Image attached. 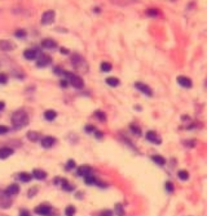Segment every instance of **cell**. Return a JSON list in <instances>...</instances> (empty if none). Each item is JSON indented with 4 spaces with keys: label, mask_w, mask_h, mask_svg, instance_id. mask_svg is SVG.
<instances>
[{
    "label": "cell",
    "mask_w": 207,
    "mask_h": 216,
    "mask_svg": "<svg viewBox=\"0 0 207 216\" xmlns=\"http://www.w3.org/2000/svg\"><path fill=\"white\" fill-rule=\"evenodd\" d=\"M165 188L166 190H167V192H169V193H172L173 192L174 190V186H173V184L171 182V181H167L166 184H165Z\"/></svg>",
    "instance_id": "obj_35"
},
{
    "label": "cell",
    "mask_w": 207,
    "mask_h": 216,
    "mask_svg": "<svg viewBox=\"0 0 207 216\" xmlns=\"http://www.w3.org/2000/svg\"><path fill=\"white\" fill-rule=\"evenodd\" d=\"M0 216H8V215H6L4 214H0Z\"/></svg>",
    "instance_id": "obj_46"
},
{
    "label": "cell",
    "mask_w": 207,
    "mask_h": 216,
    "mask_svg": "<svg viewBox=\"0 0 207 216\" xmlns=\"http://www.w3.org/2000/svg\"><path fill=\"white\" fill-rule=\"evenodd\" d=\"M57 116H58V114H57V112H56L54 110H47V111H45V113H44L45 119H46L47 121L54 120V119L57 118Z\"/></svg>",
    "instance_id": "obj_20"
},
{
    "label": "cell",
    "mask_w": 207,
    "mask_h": 216,
    "mask_svg": "<svg viewBox=\"0 0 207 216\" xmlns=\"http://www.w3.org/2000/svg\"><path fill=\"white\" fill-rule=\"evenodd\" d=\"M67 84H68V82H67V81L66 80H61L60 85H62V87H66V86H67Z\"/></svg>",
    "instance_id": "obj_44"
},
{
    "label": "cell",
    "mask_w": 207,
    "mask_h": 216,
    "mask_svg": "<svg viewBox=\"0 0 207 216\" xmlns=\"http://www.w3.org/2000/svg\"><path fill=\"white\" fill-rule=\"evenodd\" d=\"M178 177H180V179H181L183 181H185V180H187L189 178V173L186 170H180L178 173Z\"/></svg>",
    "instance_id": "obj_32"
},
{
    "label": "cell",
    "mask_w": 207,
    "mask_h": 216,
    "mask_svg": "<svg viewBox=\"0 0 207 216\" xmlns=\"http://www.w3.org/2000/svg\"><path fill=\"white\" fill-rule=\"evenodd\" d=\"M11 204H12V200L10 195L6 192V190H0V208H10Z\"/></svg>",
    "instance_id": "obj_3"
},
{
    "label": "cell",
    "mask_w": 207,
    "mask_h": 216,
    "mask_svg": "<svg viewBox=\"0 0 207 216\" xmlns=\"http://www.w3.org/2000/svg\"><path fill=\"white\" fill-rule=\"evenodd\" d=\"M146 137L150 142L154 143V144H159L161 143V139L159 138V136L156 134L155 131H149L147 132Z\"/></svg>",
    "instance_id": "obj_12"
},
{
    "label": "cell",
    "mask_w": 207,
    "mask_h": 216,
    "mask_svg": "<svg viewBox=\"0 0 207 216\" xmlns=\"http://www.w3.org/2000/svg\"><path fill=\"white\" fill-rule=\"evenodd\" d=\"M60 53H62V54H63V55H67V54H69V53H70V51H69V49H67V48L62 47V48H60Z\"/></svg>",
    "instance_id": "obj_40"
},
{
    "label": "cell",
    "mask_w": 207,
    "mask_h": 216,
    "mask_svg": "<svg viewBox=\"0 0 207 216\" xmlns=\"http://www.w3.org/2000/svg\"><path fill=\"white\" fill-rule=\"evenodd\" d=\"M16 45L10 40H0V49L5 52L15 50L16 48Z\"/></svg>",
    "instance_id": "obj_5"
},
{
    "label": "cell",
    "mask_w": 207,
    "mask_h": 216,
    "mask_svg": "<svg viewBox=\"0 0 207 216\" xmlns=\"http://www.w3.org/2000/svg\"><path fill=\"white\" fill-rule=\"evenodd\" d=\"M33 176L37 180H44L45 178H46L47 174L42 169L36 168V169H33Z\"/></svg>",
    "instance_id": "obj_18"
},
{
    "label": "cell",
    "mask_w": 207,
    "mask_h": 216,
    "mask_svg": "<svg viewBox=\"0 0 207 216\" xmlns=\"http://www.w3.org/2000/svg\"><path fill=\"white\" fill-rule=\"evenodd\" d=\"M15 35L17 38H24L27 35V31L25 29H17V30L15 32Z\"/></svg>",
    "instance_id": "obj_28"
},
{
    "label": "cell",
    "mask_w": 207,
    "mask_h": 216,
    "mask_svg": "<svg viewBox=\"0 0 207 216\" xmlns=\"http://www.w3.org/2000/svg\"><path fill=\"white\" fill-rule=\"evenodd\" d=\"M106 83L112 87H116L119 85L120 81H119L118 78H115V77H109L106 79Z\"/></svg>",
    "instance_id": "obj_22"
},
{
    "label": "cell",
    "mask_w": 207,
    "mask_h": 216,
    "mask_svg": "<svg viewBox=\"0 0 207 216\" xmlns=\"http://www.w3.org/2000/svg\"><path fill=\"white\" fill-rule=\"evenodd\" d=\"M177 80L178 84L184 88H190L193 85L191 79L185 76H179V77H177Z\"/></svg>",
    "instance_id": "obj_9"
},
{
    "label": "cell",
    "mask_w": 207,
    "mask_h": 216,
    "mask_svg": "<svg viewBox=\"0 0 207 216\" xmlns=\"http://www.w3.org/2000/svg\"><path fill=\"white\" fill-rule=\"evenodd\" d=\"M112 68H113V66L109 62L105 61V62H103L101 64V69L104 72H109L112 69Z\"/></svg>",
    "instance_id": "obj_29"
},
{
    "label": "cell",
    "mask_w": 207,
    "mask_h": 216,
    "mask_svg": "<svg viewBox=\"0 0 207 216\" xmlns=\"http://www.w3.org/2000/svg\"><path fill=\"white\" fill-rule=\"evenodd\" d=\"M24 57L27 60H35L37 57V53L34 49L28 48V49H25V50L24 51Z\"/></svg>",
    "instance_id": "obj_16"
},
{
    "label": "cell",
    "mask_w": 207,
    "mask_h": 216,
    "mask_svg": "<svg viewBox=\"0 0 207 216\" xmlns=\"http://www.w3.org/2000/svg\"><path fill=\"white\" fill-rule=\"evenodd\" d=\"M95 136H96L97 139H101L103 138L104 136V134L102 131H97L95 132Z\"/></svg>",
    "instance_id": "obj_42"
},
{
    "label": "cell",
    "mask_w": 207,
    "mask_h": 216,
    "mask_svg": "<svg viewBox=\"0 0 207 216\" xmlns=\"http://www.w3.org/2000/svg\"><path fill=\"white\" fill-rule=\"evenodd\" d=\"M36 214L41 216H49L52 213V208L47 205H40L34 210Z\"/></svg>",
    "instance_id": "obj_7"
},
{
    "label": "cell",
    "mask_w": 207,
    "mask_h": 216,
    "mask_svg": "<svg viewBox=\"0 0 207 216\" xmlns=\"http://www.w3.org/2000/svg\"><path fill=\"white\" fill-rule=\"evenodd\" d=\"M57 46H58L57 42L51 38H46L41 41V47L44 48L52 49V48H55Z\"/></svg>",
    "instance_id": "obj_11"
},
{
    "label": "cell",
    "mask_w": 207,
    "mask_h": 216,
    "mask_svg": "<svg viewBox=\"0 0 207 216\" xmlns=\"http://www.w3.org/2000/svg\"><path fill=\"white\" fill-rule=\"evenodd\" d=\"M19 177H20V181H23V182H29L32 180V178H33V176L30 174L26 173V172L20 173Z\"/></svg>",
    "instance_id": "obj_23"
},
{
    "label": "cell",
    "mask_w": 207,
    "mask_h": 216,
    "mask_svg": "<svg viewBox=\"0 0 207 216\" xmlns=\"http://www.w3.org/2000/svg\"><path fill=\"white\" fill-rule=\"evenodd\" d=\"M84 181L86 182L87 185H93V184L98 183V181L96 180V178L95 177L91 176V175H88V176H86L84 177Z\"/></svg>",
    "instance_id": "obj_26"
},
{
    "label": "cell",
    "mask_w": 207,
    "mask_h": 216,
    "mask_svg": "<svg viewBox=\"0 0 207 216\" xmlns=\"http://www.w3.org/2000/svg\"><path fill=\"white\" fill-rule=\"evenodd\" d=\"M20 216H31V214L28 211L24 210V211H22L21 212H20Z\"/></svg>",
    "instance_id": "obj_43"
},
{
    "label": "cell",
    "mask_w": 207,
    "mask_h": 216,
    "mask_svg": "<svg viewBox=\"0 0 207 216\" xmlns=\"http://www.w3.org/2000/svg\"><path fill=\"white\" fill-rule=\"evenodd\" d=\"M61 186H62V188L64 190L66 191H72L75 189L73 186H71V184L69 183V181L65 178H62V181H61Z\"/></svg>",
    "instance_id": "obj_21"
},
{
    "label": "cell",
    "mask_w": 207,
    "mask_h": 216,
    "mask_svg": "<svg viewBox=\"0 0 207 216\" xmlns=\"http://www.w3.org/2000/svg\"><path fill=\"white\" fill-rule=\"evenodd\" d=\"M71 63H72V65H73V66L76 69H79L80 67L84 66V61L83 60L80 56L78 55V54H74L71 57Z\"/></svg>",
    "instance_id": "obj_13"
},
{
    "label": "cell",
    "mask_w": 207,
    "mask_h": 216,
    "mask_svg": "<svg viewBox=\"0 0 207 216\" xmlns=\"http://www.w3.org/2000/svg\"><path fill=\"white\" fill-rule=\"evenodd\" d=\"M56 143V139L53 136H46L41 140V146L45 148H49L51 147H53Z\"/></svg>",
    "instance_id": "obj_10"
},
{
    "label": "cell",
    "mask_w": 207,
    "mask_h": 216,
    "mask_svg": "<svg viewBox=\"0 0 207 216\" xmlns=\"http://www.w3.org/2000/svg\"><path fill=\"white\" fill-rule=\"evenodd\" d=\"M52 61V58L49 54L46 53H42L41 55L39 56L37 60V66L40 68L46 67Z\"/></svg>",
    "instance_id": "obj_6"
},
{
    "label": "cell",
    "mask_w": 207,
    "mask_h": 216,
    "mask_svg": "<svg viewBox=\"0 0 207 216\" xmlns=\"http://www.w3.org/2000/svg\"><path fill=\"white\" fill-rule=\"evenodd\" d=\"M63 75L70 81V83L75 88L81 90L84 87V82L80 76L76 75L69 71H63Z\"/></svg>",
    "instance_id": "obj_2"
},
{
    "label": "cell",
    "mask_w": 207,
    "mask_h": 216,
    "mask_svg": "<svg viewBox=\"0 0 207 216\" xmlns=\"http://www.w3.org/2000/svg\"><path fill=\"white\" fill-rule=\"evenodd\" d=\"M11 121V124L15 128H20L27 126L29 123V116L24 110L20 109L12 114Z\"/></svg>",
    "instance_id": "obj_1"
},
{
    "label": "cell",
    "mask_w": 207,
    "mask_h": 216,
    "mask_svg": "<svg viewBox=\"0 0 207 216\" xmlns=\"http://www.w3.org/2000/svg\"><path fill=\"white\" fill-rule=\"evenodd\" d=\"M14 153L12 148L9 147H3L0 148V159L1 160H5L11 156Z\"/></svg>",
    "instance_id": "obj_14"
},
{
    "label": "cell",
    "mask_w": 207,
    "mask_h": 216,
    "mask_svg": "<svg viewBox=\"0 0 207 216\" xmlns=\"http://www.w3.org/2000/svg\"><path fill=\"white\" fill-rule=\"evenodd\" d=\"M95 116L100 121H105L106 119V115L104 112L101 111H97L95 112Z\"/></svg>",
    "instance_id": "obj_31"
},
{
    "label": "cell",
    "mask_w": 207,
    "mask_h": 216,
    "mask_svg": "<svg viewBox=\"0 0 207 216\" xmlns=\"http://www.w3.org/2000/svg\"><path fill=\"white\" fill-rule=\"evenodd\" d=\"M158 14H159V11H158L157 9L151 8V9H149V10L147 11V15L151 16V17H155V16L158 15Z\"/></svg>",
    "instance_id": "obj_36"
},
{
    "label": "cell",
    "mask_w": 207,
    "mask_h": 216,
    "mask_svg": "<svg viewBox=\"0 0 207 216\" xmlns=\"http://www.w3.org/2000/svg\"><path fill=\"white\" fill-rule=\"evenodd\" d=\"M56 13L53 10H47L41 15L40 22L43 25H49L55 21Z\"/></svg>",
    "instance_id": "obj_4"
},
{
    "label": "cell",
    "mask_w": 207,
    "mask_h": 216,
    "mask_svg": "<svg viewBox=\"0 0 207 216\" xmlns=\"http://www.w3.org/2000/svg\"><path fill=\"white\" fill-rule=\"evenodd\" d=\"M135 85V87H136L137 90L140 91L142 93H143L144 94H146V95H148V96L152 95V91L149 85H146V84H144V83L142 82H135V85Z\"/></svg>",
    "instance_id": "obj_8"
},
{
    "label": "cell",
    "mask_w": 207,
    "mask_h": 216,
    "mask_svg": "<svg viewBox=\"0 0 207 216\" xmlns=\"http://www.w3.org/2000/svg\"><path fill=\"white\" fill-rule=\"evenodd\" d=\"M115 213L117 216L125 215V210H124L123 206L121 204L118 203L115 206Z\"/></svg>",
    "instance_id": "obj_25"
},
{
    "label": "cell",
    "mask_w": 207,
    "mask_h": 216,
    "mask_svg": "<svg viewBox=\"0 0 207 216\" xmlns=\"http://www.w3.org/2000/svg\"><path fill=\"white\" fill-rule=\"evenodd\" d=\"M91 172V168L88 165H82L79 166L78 168V170H77V174L79 176L82 177H85L88 176L90 175Z\"/></svg>",
    "instance_id": "obj_15"
},
{
    "label": "cell",
    "mask_w": 207,
    "mask_h": 216,
    "mask_svg": "<svg viewBox=\"0 0 207 216\" xmlns=\"http://www.w3.org/2000/svg\"><path fill=\"white\" fill-rule=\"evenodd\" d=\"M38 193V188L37 186H33L28 190V198H33L34 196L37 195V193Z\"/></svg>",
    "instance_id": "obj_30"
},
{
    "label": "cell",
    "mask_w": 207,
    "mask_h": 216,
    "mask_svg": "<svg viewBox=\"0 0 207 216\" xmlns=\"http://www.w3.org/2000/svg\"><path fill=\"white\" fill-rule=\"evenodd\" d=\"M85 130H86L88 132H91V131H93L95 130V127L92 125H88L86 126V128H85Z\"/></svg>",
    "instance_id": "obj_41"
},
{
    "label": "cell",
    "mask_w": 207,
    "mask_h": 216,
    "mask_svg": "<svg viewBox=\"0 0 207 216\" xmlns=\"http://www.w3.org/2000/svg\"><path fill=\"white\" fill-rule=\"evenodd\" d=\"M40 134L36 131H28L27 133V138L31 142H37L40 138Z\"/></svg>",
    "instance_id": "obj_19"
},
{
    "label": "cell",
    "mask_w": 207,
    "mask_h": 216,
    "mask_svg": "<svg viewBox=\"0 0 207 216\" xmlns=\"http://www.w3.org/2000/svg\"><path fill=\"white\" fill-rule=\"evenodd\" d=\"M5 190L10 196H11V195H15V194H17V193L20 192V186H19L18 184L13 183L8 186L7 190Z\"/></svg>",
    "instance_id": "obj_17"
},
{
    "label": "cell",
    "mask_w": 207,
    "mask_h": 216,
    "mask_svg": "<svg viewBox=\"0 0 207 216\" xmlns=\"http://www.w3.org/2000/svg\"><path fill=\"white\" fill-rule=\"evenodd\" d=\"M66 167L67 169H72V168L75 167V162L73 160H69V161H67V163H66Z\"/></svg>",
    "instance_id": "obj_37"
},
{
    "label": "cell",
    "mask_w": 207,
    "mask_h": 216,
    "mask_svg": "<svg viewBox=\"0 0 207 216\" xmlns=\"http://www.w3.org/2000/svg\"><path fill=\"white\" fill-rule=\"evenodd\" d=\"M5 106H6V104L4 102H3V101H0V112L3 111L4 108H5Z\"/></svg>",
    "instance_id": "obj_45"
},
{
    "label": "cell",
    "mask_w": 207,
    "mask_h": 216,
    "mask_svg": "<svg viewBox=\"0 0 207 216\" xmlns=\"http://www.w3.org/2000/svg\"><path fill=\"white\" fill-rule=\"evenodd\" d=\"M9 131V128L5 125H0V135H4Z\"/></svg>",
    "instance_id": "obj_38"
},
{
    "label": "cell",
    "mask_w": 207,
    "mask_h": 216,
    "mask_svg": "<svg viewBox=\"0 0 207 216\" xmlns=\"http://www.w3.org/2000/svg\"><path fill=\"white\" fill-rule=\"evenodd\" d=\"M130 129H131V131H133L134 134H136V135H138V136L141 135V133H142L141 129H140V128H139V127H138V126L131 125L130 126Z\"/></svg>",
    "instance_id": "obj_34"
},
{
    "label": "cell",
    "mask_w": 207,
    "mask_h": 216,
    "mask_svg": "<svg viewBox=\"0 0 207 216\" xmlns=\"http://www.w3.org/2000/svg\"><path fill=\"white\" fill-rule=\"evenodd\" d=\"M76 209L74 206H68L65 210V214L66 216H74L75 214Z\"/></svg>",
    "instance_id": "obj_27"
},
{
    "label": "cell",
    "mask_w": 207,
    "mask_h": 216,
    "mask_svg": "<svg viewBox=\"0 0 207 216\" xmlns=\"http://www.w3.org/2000/svg\"><path fill=\"white\" fill-rule=\"evenodd\" d=\"M100 216H113V214L111 211L109 210H106V211H103L102 213L100 214Z\"/></svg>",
    "instance_id": "obj_39"
},
{
    "label": "cell",
    "mask_w": 207,
    "mask_h": 216,
    "mask_svg": "<svg viewBox=\"0 0 207 216\" xmlns=\"http://www.w3.org/2000/svg\"><path fill=\"white\" fill-rule=\"evenodd\" d=\"M8 77L7 74L3 73H0V84L1 85H4L6 83L8 82Z\"/></svg>",
    "instance_id": "obj_33"
},
{
    "label": "cell",
    "mask_w": 207,
    "mask_h": 216,
    "mask_svg": "<svg viewBox=\"0 0 207 216\" xmlns=\"http://www.w3.org/2000/svg\"><path fill=\"white\" fill-rule=\"evenodd\" d=\"M151 158L154 161V163H156L157 165H164V164L166 163L165 159L160 155H154V156H152Z\"/></svg>",
    "instance_id": "obj_24"
}]
</instances>
